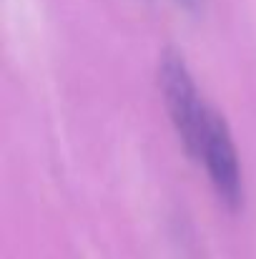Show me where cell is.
I'll return each instance as SVG.
<instances>
[{
	"label": "cell",
	"instance_id": "cell-2",
	"mask_svg": "<svg viewBox=\"0 0 256 259\" xmlns=\"http://www.w3.org/2000/svg\"><path fill=\"white\" fill-rule=\"evenodd\" d=\"M196 159L203 161L219 199L229 209H239L241 199H244L239 154H236V146H234V139H231L226 121L211 108H209V116H206V126H203V134H201Z\"/></svg>",
	"mask_w": 256,
	"mask_h": 259
},
{
	"label": "cell",
	"instance_id": "cell-1",
	"mask_svg": "<svg viewBox=\"0 0 256 259\" xmlns=\"http://www.w3.org/2000/svg\"><path fill=\"white\" fill-rule=\"evenodd\" d=\"M159 86H161V96H164L169 118L178 134V139H181V144H183V149L191 156H196L209 108L198 98V91H196V83L191 78V71H188L183 56L173 48H166L161 53Z\"/></svg>",
	"mask_w": 256,
	"mask_h": 259
},
{
	"label": "cell",
	"instance_id": "cell-3",
	"mask_svg": "<svg viewBox=\"0 0 256 259\" xmlns=\"http://www.w3.org/2000/svg\"><path fill=\"white\" fill-rule=\"evenodd\" d=\"M181 3H186V5H196V0H181Z\"/></svg>",
	"mask_w": 256,
	"mask_h": 259
}]
</instances>
